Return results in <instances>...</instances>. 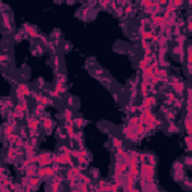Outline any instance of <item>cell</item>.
<instances>
[{"mask_svg": "<svg viewBox=\"0 0 192 192\" xmlns=\"http://www.w3.org/2000/svg\"><path fill=\"white\" fill-rule=\"evenodd\" d=\"M36 171H38V168H36V167H33L32 164L29 165V167H26V168H24V173H26V176H29V177H33V176H36Z\"/></svg>", "mask_w": 192, "mask_h": 192, "instance_id": "obj_12", "label": "cell"}, {"mask_svg": "<svg viewBox=\"0 0 192 192\" xmlns=\"http://www.w3.org/2000/svg\"><path fill=\"white\" fill-rule=\"evenodd\" d=\"M29 95H30L29 86L27 84H18V87H17V98L21 101V99H24L26 96H29Z\"/></svg>", "mask_w": 192, "mask_h": 192, "instance_id": "obj_6", "label": "cell"}, {"mask_svg": "<svg viewBox=\"0 0 192 192\" xmlns=\"http://www.w3.org/2000/svg\"><path fill=\"white\" fill-rule=\"evenodd\" d=\"M170 3H173V5H176V6H180L182 3H183V0H168Z\"/></svg>", "mask_w": 192, "mask_h": 192, "instance_id": "obj_32", "label": "cell"}, {"mask_svg": "<svg viewBox=\"0 0 192 192\" xmlns=\"http://www.w3.org/2000/svg\"><path fill=\"white\" fill-rule=\"evenodd\" d=\"M123 134H125V137L128 140H131V141H137V140H138V134L135 132V128L132 125L126 126L125 129H123Z\"/></svg>", "mask_w": 192, "mask_h": 192, "instance_id": "obj_5", "label": "cell"}, {"mask_svg": "<svg viewBox=\"0 0 192 192\" xmlns=\"http://www.w3.org/2000/svg\"><path fill=\"white\" fill-rule=\"evenodd\" d=\"M98 2H99V5H101L102 8H107L108 5L113 3V0H98Z\"/></svg>", "mask_w": 192, "mask_h": 192, "instance_id": "obj_26", "label": "cell"}, {"mask_svg": "<svg viewBox=\"0 0 192 192\" xmlns=\"http://www.w3.org/2000/svg\"><path fill=\"white\" fill-rule=\"evenodd\" d=\"M155 74L159 77L161 80H164L165 77H167V71H165V69H158V68H156V72H155Z\"/></svg>", "mask_w": 192, "mask_h": 192, "instance_id": "obj_23", "label": "cell"}, {"mask_svg": "<svg viewBox=\"0 0 192 192\" xmlns=\"http://www.w3.org/2000/svg\"><path fill=\"white\" fill-rule=\"evenodd\" d=\"M125 189H126V191H134V189H135V186H134V183H128V182H126Z\"/></svg>", "mask_w": 192, "mask_h": 192, "instance_id": "obj_30", "label": "cell"}, {"mask_svg": "<svg viewBox=\"0 0 192 192\" xmlns=\"http://www.w3.org/2000/svg\"><path fill=\"white\" fill-rule=\"evenodd\" d=\"M65 131H66V134H68V135H69L71 138H72V135L75 134V132H74V126H72L71 123H68V125L65 126Z\"/></svg>", "mask_w": 192, "mask_h": 192, "instance_id": "obj_22", "label": "cell"}, {"mask_svg": "<svg viewBox=\"0 0 192 192\" xmlns=\"http://www.w3.org/2000/svg\"><path fill=\"white\" fill-rule=\"evenodd\" d=\"M6 137H8V141H9L11 144H15L18 140H20L18 135H15V134H11V135H6Z\"/></svg>", "mask_w": 192, "mask_h": 192, "instance_id": "obj_21", "label": "cell"}, {"mask_svg": "<svg viewBox=\"0 0 192 192\" xmlns=\"http://www.w3.org/2000/svg\"><path fill=\"white\" fill-rule=\"evenodd\" d=\"M53 162L60 164V165H69L72 162V156L69 153H59V155H53Z\"/></svg>", "mask_w": 192, "mask_h": 192, "instance_id": "obj_2", "label": "cell"}, {"mask_svg": "<svg viewBox=\"0 0 192 192\" xmlns=\"http://www.w3.org/2000/svg\"><path fill=\"white\" fill-rule=\"evenodd\" d=\"M147 87H149V86H147V80H144V81H143V84H141V92H143L144 95L147 93Z\"/></svg>", "mask_w": 192, "mask_h": 192, "instance_id": "obj_29", "label": "cell"}, {"mask_svg": "<svg viewBox=\"0 0 192 192\" xmlns=\"http://www.w3.org/2000/svg\"><path fill=\"white\" fill-rule=\"evenodd\" d=\"M17 155H20V152H18L15 147H9V149H8L6 156H8V161H9V162H14L15 158H17Z\"/></svg>", "mask_w": 192, "mask_h": 192, "instance_id": "obj_9", "label": "cell"}, {"mask_svg": "<svg viewBox=\"0 0 192 192\" xmlns=\"http://www.w3.org/2000/svg\"><path fill=\"white\" fill-rule=\"evenodd\" d=\"M126 170H128V165H126L123 161H122V162L117 161V162H116V167H114V174H120V176H122L123 173H126Z\"/></svg>", "mask_w": 192, "mask_h": 192, "instance_id": "obj_7", "label": "cell"}, {"mask_svg": "<svg viewBox=\"0 0 192 192\" xmlns=\"http://www.w3.org/2000/svg\"><path fill=\"white\" fill-rule=\"evenodd\" d=\"M111 143H113V146L116 147V149H120V147H122V144H123L122 140H120V138H116V137H114V138L111 140Z\"/></svg>", "mask_w": 192, "mask_h": 192, "instance_id": "obj_20", "label": "cell"}, {"mask_svg": "<svg viewBox=\"0 0 192 192\" xmlns=\"http://www.w3.org/2000/svg\"><path fill=\"white\" fill-rule=\"evenodd\" d=\"M42 125H44V129L48 131V132L53 129V120L48 119V117H44V119H42Z\"/></svg>", "mask_w": 192, "mask_h": 192, "instance_id": "obj_14", "label": "cell"}, {"mask_svg": "<svg viewBox=\"0 0 192 192\" xmlns=\"http://www.w3.org/2000/svg\"><path fill=\"white\" fill-rule=\"evenodd\" d=\"M185 143H186V147H188V149L191 150V147H192V144H191V143H192V141H191V135H188V137H186Z\"/></svg>", "mask_w": 192, "mask_h": 192, "instance_id": "obj_31", "label": "cell"}, {"mask_svg": "<svg viewBox=\"0 0 192 192\" xmlns=\"http://www.w3.org/2000/svg\"><path fill=\"white\" fill-rule=\"evenodd\" d=\"M72 123H74L75 126H78V128H83V126H84V120H83V119H75V120H72Z\"/></svg>", "mask_w": 192, "mask_h": 192, "instance_id": "obj_27", "label": "cell"}, {"mask_svg": "<svg viewBox=\"0 0 192 192\" xmlns=\"http://www.w3.org/2000/svg\"><path fill=\"white\" fill-rule=\"evenodd\" d=\"M24 30L27 32V35H29L30 38H39V36H38V32L32 27V26H29V24H26V26H24Z\"/></svg>", "mask_w": 192, "mask_h": 192, "instance_id": "obj_15", "label": "cell"}, {"mask_svg": "<svg viewBox=\"0 0 192 192\" xmlns=\"http://www.w3.org/2000/svg\"><path fill=\"white\" fill-rule=\"evenodd\" d=\"M50 95L53 96V98H60V93H59L57 90H51V92H50Z\"/></svg>", "mask_w": 192, "mask_h": 192, "instance_id": "obj_34", "label": "cell"}, {"mask_svg": "<svg viewBox=\"0 0 192 192\" xmlns=\"http://www.w3.org/2000/svg\"><path fill=\"white\" fill-rule=\"evenodd\" d=\"M56 90H57L59 93H63V92L66 90V87H65V84H63V83H57V84H56Z\"/></svg>", "mask_w": 192, "mask_h": 192, "instance_id": "obj_25", "label": "cell"}, {"mask_svg": "<svg viewBox=\"0 0 192 192\" xmlns=\"http://www.w3.org/2000/svg\"><path fill=\"white\" fill-rule=\"evenodd\" d=\"M53 162V155H48V153H41V155H38V162L39 164V167H47Z\"/></svg>", "mask_w": 192, "mask_h": 192, "instance_id": "obj_4", "label": "cell"}, {"mask_svg": "<svg viewBox=\"0 0 192 192\" xmlns=\"http://www.w3.org/2000/svg\"><path fill=\"white\" fill-rule=\"evenodd\" d=\"M143 33V41H149V39H153V35L152 32H141Z\"/></svg>", "mask_w": 192, "mask_h": 192, "instance_id": "obj_24", "label": "cell"}, {"mask_svg": "<svg viewBox=\"0 0 192 192\" xmlns=\"http://www.w3.org/2000/svg\"><path fill=\"white\" fill-rule=\"evenodd\" d=\"M149 63H150V57H149V54H146V56H144L141 60H140V63H138V68L143 71L146 66H149Z\"/></svg>", "mask_w": 192, "mask_h": 192, "instance_id": "obj_13", "label": "cell"}, {"mask_svg": "<svg viewBox=\"0 0 192 192\" xmlns=\"http://www.w3.org/2000/svg\"><path fill=\"white\" fill-rule=\"evenodd\" d=\"M153 72H155V69H153L152 66H146V68L143 69V75H144V80H149L150 77L153 75Z\"/></svg>", "mask_w": 192, "mask_h": 192, "instance_id": "obj_17", "label": "cell"}, {"mask_svg": "<svg viewBox=\"0 0 192 192\" xmlns=\"http://www.w3.org/2000/svg\"><path fill=\"white\" fill-rule=\"evenodd\" d=\"M33 98H35L36 102H39V104H42V105H53V101H51L50 98L42 96V95H35Z\"/></svg>", "mask_w": 192, "mask_h": 192, "instance_id": "obj_8", "label": "cell"}, {"mask_svg": "<svg viewBox=\"0 0 192 192\" xmlns=\"http://www.w3.org/2000/svg\"><path fill=\"white\" fill-rule=\"evenodd\" d=\"M140 174H141V177H143V183L153 182V177H155V168H153V164L143 162L141 168H140Z\"/></svg>", "mask_w": 192, "mask_h": 192, "instance_id": "obj_1", "label": "cell"}, {"mask_svg": "<svg viewBox=\"0 0 192 192\" xmlns=\"http://www.w3.org/2000/svg\"><path fill=\"white\" fill-rule=\"evenodd\" d=\"M138 122H140V117H132V119H131V122H129V125L135 126V125H137Z\"/></svg>", "mask_w": 192, "mask_h": 192, "instance_id": "obj_33", "label": "cell"}, {"mask_svg": "<svg viewBox=\"0 0 192 192\" xmlns=\"http://www.w3.org/2000/svg\"><path fill=\"white\" fill-rule=\"evenodd\" d=\"M173 89H174V92L176 93H183V90H185V84L182 83V81H177V80H173Z\"/></svg>", "mask_w": 192, "mask_h": 192, "instance_id": "obj_11", "label": "cell"}, {"mask_svg": "<svg viewBox=\"0 0 192 192\" xmlns=\"http://www.w3.org/2000/svg\"><path fill=\"white\" fill-rule=\"evenodd\" d=\"M173 53H174L176 56H180V57H182V53H183V50H182V47H174Z\"/></svg>", "mask_w": 192, "mask_h": 192, "instance_id": "obj_28", "label": "cell"}, {"mask_svg": "<svg viewBox=\"0 0 192 192\" xmlns=\"http://www.w3.org/2000/svg\"><path fill=\"white\" fill-rule=\"evenodd\" d=\"M15 132V122H9L6 126H5V134L6 135H11Z\"/></svg>", "mask_w": 192, "mask_h": 192, "instance_id": "obj_16", "label": "cell"}, {"mask_svg": "<svg viewBox=\"0 0 192 192\" xmlns=\"http://www.w3.org/2000/svg\"><path fill=\"white\" fill-rule=\"evenodd\" d=\"M6 62H8V57H6V56H0V65H5Z\"/></svg>", "mask_w": 192, "mask_h": 192, "instance_id": "obj_35", "label": "cell"}, {"mask_svg": "<svg viewBox=\"0 0 192 192\" xmlns=\"http://www.w3.org/2000/svg\"><path fill=\"white\" fill-rule=\"evenodd\" d=\"M27 126H29L30 134L33 137L38 135V129H39V120H38V117H29L27 119Z\"/></svg>", "mask_w": 192, "mask_h": 192, "instance_id": "obj_3", "label": "cell"}, {"mask_svg": "<svg viewBox=\"0 0 192 192\" xmlns=\"http://www.w3.org/2000/svg\"><path fill=\"white\" fill-rule=\"evenodd\" d=\"M156 104V99L153 98V96H144V102H143V105H141V108L144 110V108H150L152 105H155Z\"/></svg>", "mask_w": 192, "mask_h": 192, "instance_id": "obj_10", "label": "cell"}, {"mask_svg": "<svg viewBox=\"0 0 192 192\" xmlns=\"http://www.w3.org/2000/svg\"><path fill=\"white\" fill-rule=\"evenodd\" d=\"M63 117H65V120L68 123H72V111L69 108H66L65 111H63Z\"/></svg>", "mask_w": 192, "mask_h": 192, "instance_id": "obj_18", "label": "cell"}, {"mask_svg": "<svg viewBox=\"0 0 192 192\" xmlns=\"http://www.w3.org/2000/svg\"><path fill=\"white\" fill-rule=\"evenodd\" d=\"M185 128H186V134L191 135V113H188V116L185 119Z\"/></svg>", "mask_w": 192, "mask_h": 192, "instance_id": "obj_19", "label": "cell"}]
</instances>
